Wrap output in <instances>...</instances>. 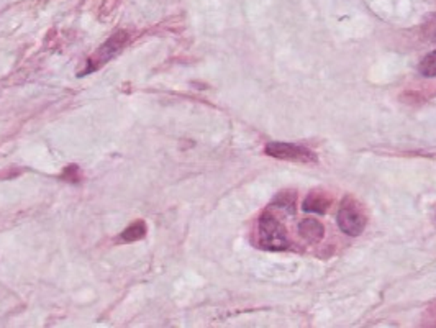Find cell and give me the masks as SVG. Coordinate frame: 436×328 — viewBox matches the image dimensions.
Masks as SVG:
<instances>
[{"instance_id": "cell-1", "label": "cell", "mask_w": 436, "mask_h": 328, "mask_svg": "<svg viewBox=\"0 0 436 328\" xmlns=\"http://www.w3.org/2000/svg\"><path fill=\"white\" fill-rule=\"evenodd\" d=\"M259 243L263 248L272 251L289 248L284 225L271 214H264L259 218Z\"/></svg>"}, {"instance_id": "cell-2", "label": "cell", "mask_w": 436, "mask_h": 328, "mask_svg": "<svg viewBox=\"0 0 436 328\" xmlns=\"http://www.w3.org/2000/svg\"><path fill=\"white\" fill-rule=\"evenodd\" d=\"M336 222H338L341 232L346 235L359 236L366 227V215L363 214V210L351 197H346L340 205Z\"/></svg>"}, {"instance_id": "cell-3", "label": "cell", "mask_w": 436, "mask_h": 328, "mask_svg": "<svg viewBox=\"0 0 436 328\" xmlns=\"http://www.w3.org/2000/svg\"><path fill=\"white\" fill-rule=\"evenodd\" d=\"M266 155L272 158L282 159V161H292V163H317V156L313 155L308 148L292 145V143H269L264 148Z\"/></svg>"}, {"instance_id": "cell-4", "label": "cell", "mask_w": 436, "mask_h": 328, "mask_svg": "<svg viewBox=\"0 0 436 328\" xmlns=\"http://www.w3.org/2000/svg\"><path fill=\"white\" fill-rule=\"evenodd\" d=\"M299 235L304 238L308 243H318L322 241L323 235H325V228H323L322 222H318L315 218H305L299 223Z\"/></svg>"}, {"instance_id": "cell-5", "label": "cell", "mask_w": 436, "mask_h": 328, "mask_svg": "<svg viewBox=\"0 0 436 328\" xmlns=\"http://www.w3.org/2000/svg\"><path fill=\"white\" fill-rule=\"evenodd\" d=\"M328 207H330V199L322 194H317V192L310 194L304 202V210L310 214L323 215L328 210Z\"/></svg>"}, {"instance_id": "cell-6", "label": "cell", "mask_w": 436, "mask_h": 328, "mask_svg": "<svg viewBox=\"0 0 436 328\" xmlns=\"http://www.w3.org/2000/svg\"><path fill=\"white\" fill-rule=\"evenodd\" d=\"M418 71H420V74H424L425 78H436V49L421 60L420 66H418Z\"/></svg>"}, {"instance_id": "cell-7", "label": "cell", "mask_w": 436, "mask_h": 328, "mask_svg": "<svg viewBox=\"0 0 436 328\" xmlns=\"http://www.w3.org/2000/svg\"><path fill=\"white\" fill-rule=\"evenodd\" d=\"M143 235H145V225H143V223H137V225L130 227L121 236H123V240H127V241H134V240H138V238H141Z\"/></svg>"}, {"instance_id": "cell-8", "label": "cell", "mask_w": 436, "mask_h": 328, "mask_svg": "<svg viewBox=\"0 0 436 328\" xmlns=\"http://www.w3.org/2000/svg\"><path fill=\"white\" fill-rule=\"evenodd\" d=\"M424 31H425V37L428 38L431 43H436V17L426 21Z\"/></svg>"}]
</instances>
